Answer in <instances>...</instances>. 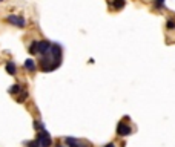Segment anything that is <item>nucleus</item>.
Listing matches in <instances>:
<instances>
[{
    "mask_svg": "<svg viewBox=\"0 0 175 147\" xmlns=\"http://www.w3.org/2000/svg\"><path fill=\"white\" fill-rule=\"evenodd\" d=\"M65 142H66L69 147H82V145H80V142H79L77 139H74V138H66V139H65Z\"/></svg>",
    "mask_w": 175,
    "mask_h": 147,
    "instance_id": "nucleus-9",
    "label": "nucleus"
},
{
    "mask_svg": "<svg viewBox=\"0 0 175 147\" xmlns=\"http://www.w3.org/2000/svg\"><path fill=\"white\" fill-rule=\"evenodd\" d=\"M131 132H132V129L126 122H120L117 126V135H120V136H128V135H131Z\"/></svg>",
    "mask_w": 175,
    "mask_h": 147,
    "instance_id": "nucleus-3",
    "label": "nucleus"
},
{
    "mask_svg": "<svg viewBox=\"0 0 175 147\" xmlns=\"http://www.w3.org/2000/svg\"><path fill=\"white\" fill-rule=\"evenodd\" d=\"M26 145H28V147H40V144H39V141H37V139H35V141H29Z\"/></svg>",
    "mask_w": 175,
    "mask_h": 147,
    "instance_id": "nucleus-15",
    "label": "nucleus"
},
{
    "mask_svg": "<svg viewBox=\"0 0 175 147\" xmlns=\"http://www.w3.org/2000/svg\"><path fill=\"white\" fill-rule=\"evenodd\" d=\"M164 5V0H157V6H163Z\"/></svg>",
    "mask_w": 175,
    "mask_h": 147,
    "instance_id": "nucleus-17",
    "label": "nucleus"
},
{
    "mask_svg": "<svg viewBox=\"0 0 175 147\" xmlns=\"http://www.w3.org/2000/svg\"><path fill=\"white\" fill-rule=\"evenodd\" d=\"M105 147H115V145H114V144H112V142H111V144H106V145H105Z\"/></svg>",
    "mask_w": 175,
    "mask_h": 147,
    "instance_id": "nucleus-18",
    "label": "nucleus"
},
{
    "mask_svg": "<svg viewBox=\"0 0 175 147\" xmlns=\"http://www.w3.org/2000/svg\"><path fill=\"white\" fill-rule=\"evenodd\" d=\"M8 21L11 24H15V26L19 28H23V26H26V21H25L23 17H19V15H8Z\"/></svg>",
    "mask_w": 175,
    "mask_h": 147,
    "instance_id": "nucleus-4",
    "label": "nucleus"
},
{
    "mask_svg": "<svg viewBox=\"0 0 175 147\" xmlns=\"http://www.w3.org/2000/svg\"><path fill=\"white\" fill-rule=\"evenodd\" d=\"M6 72L9 74V75H15V72H17V67H15L14 61H8V63H6Z\"/></svg>",
    "mask_w": 175,
    "mask_h": 147,
    "instance_id": "nucleus-7",
    "label": "nucleus"
},
{
    "mask_svg": "<svg viewBox=\"0 0 175 147\" xmlns=\"http://www.w3.org/2000/svg\"><path fill=\"white\" fill-rule=\"evenodd\" d=\"M40 66H42V69L45 70V72H49V70H54L57 66H54V64H51V60H48V58H43L42 61H40Z\"/></svg>",
    "mask_w": 175,
    "mask_h": 147,
    "instance_id": "nucleus-6",
    "label": "nucleus"
},
{
    "mask_svg": "<svg viewBox=\"0 0 175 147\" xmlns=\"http://www.w3.org/2000/svg\"><path fill=\"white\" fill-rule=\"evenodd\" d=\"M25 67H26L28 70H35V61L32 60V58H28L26 61H25Z\"/></svg>",
    "mask_w": 175,
    "mask_h": 147,
    "instance_id": "nucleus-8",
    "label": "nucleus"
},
{
    "mask_svg": "<svg viewBox=\"0 0 175 147\" xmlns=\"http://www.w3.org/2000/svg\"><path fill=\"white\" fill-rule=\"evenodd\" d=\"M26 98H28V92H23V93H20V96L17 98V101H19V103H23Z\"/></svg>",
    "mask_w": 175,
    "mask_h": 147,
    "instance_id": "nucleus-13",
    "label": "nucleus"
},
{
    "mask_svg": "<svg viewBox=\"0 0 175 147\" xmlns=\"http://www.w3.org/2000/svg\"><path fill=\"white\" fill-rule=\"evenodd\" d=\"M29 54H37V41H32L31 46H29Z\"/></svg>",
    "mask_w": 175,
    "mask_h": 147,
    "instance_id": "nucleus-11",
    "label": "nucleus"
},
{
    "mask_svg": "<svg viewBox=\"0 0 175 147\" xmlns=\"http://www.w3.org/2000/svg\"><path fill=\"white\" fill-rule=\"evenodd\" d=\"M40 144V147H49L52 144V139H51V135H49L46 130H42L37 133V138H35Z\"/></svg>",
    "mask_w": 175,
    "mask_h": 147,
    "instance_id": "nucleus-1",
    "label": "nucleus"
},
{
    "mask_svg": "<svg viewBox=\"0 0 175 147\" xmlns=\"http://www.w3.org/2000/svg\"><path fill=\"white\" fill-rule=\"evenodd\" d=\"M20 90V84H12V87L9 89V93H17Z\"/></svg>",
    "mask_w": 175,
    "mask_h": 147,
    "instance_id": "nucleus-14",
    "label": "nucleus"
},
{
    "mask_svg": "<svg viewBox=\"0 0 175 147\" xmlns=\"http://www.w3.org/2000/svg\"><path fill=\"white\" fill-rule=\"evenodd\" d=\"M49 51H51V44L49 41H37V52L42 55H46Z\"/></svg>",
    "mask_w": 175,
    "mask_h": 147,
    "instance_id": "nucleus-5",
    "label": "nucleus"
},
{
    "mask_svg": "<svg viewBox=\"0 0 175 147\" xmlns=\"http://www.w3.org/2000/svg\"><path fill=\"white\" fill-rule=\"evenodd\" d=\"M51 55H52V58H54V63H57V64H60V57H62V47L59 46V44H51Z\"/></svg>",
    "mask_w": 175,
    "mask_h": 147,
    "instance_id": "nucleus-2",
    "label": "nucleus"
},
{
    "mask_svg": "<svg viewBox=\"0 0 175 147\" xmlns=\"http://www.w3.org/2000/svg\"><path fill=\"white\" fill-rule=\"evenodd\" d=\"M34 127H35L37 130H40V132H42V130H45V127H43V124H42V122H40L39 119H35V121H34Z\"/></svg>",
    "mask_w": 175,
    "mask_h": 147,
    "instance_id": "nucleus-12",
    "label": "nucleus"
},
{
    "mask_svg": "<svg viewBox=\"0 0 175 147\" xmlns=\"http://www.w3.org/2000/svg\"><path fill=\"white\" fill-rule=\"evenodd\" d=\"M175 28V21L173 20H169L167 21V29H173Z\"/></svg>",
    "mask_w": 175,
    "mask_h": 147,
    "instance_id": "nucleus-16",
    "label": "nucleus"
},
{
    "mask_svg": "<svg viewBox=\"0 0 175 147\" xmlns=\"http://www.w3.org/2000/svg\"><path fill=\"white\" fill-rule=\"evenodd\" d=\"M112 6H114L115 9H121V8L124 6V0H114V2H112Z\"/></svg>",
    "mask_w": 175,
    "mask_h": 147,
    "instance_id": "nucleus-10",
    "label": "nucleus"
},
{
    "mask_svg": "<svg viewBox=\"0 0 175 147\" xmlns=\"http://www.w3.org/2000/svg\"><path fill=\"white\" fill-rule=\"evenodd\" d=\"M57 147H63V145H57Z\"/></svg>",
    "mask_w": 175,
    "mask_h": 147,
    "instance_id": "nucleus-19",
    "label": "nucleus"
}]
</instances>
